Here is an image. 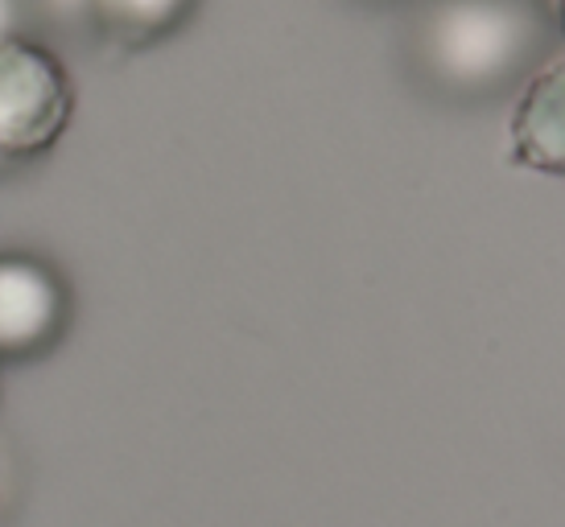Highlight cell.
I'll return each instance as SVG.
<instances>
[{
	"instance_id": "8",
	"label": "cell",
	"mask_w": 565,
	"mask_h": 527,
	"mask_svg": "<svg viewBox=\"0 0 565 527\" xmlns=\"http://www.w3.org/2000/svg\"><path fill=\"white\" fill-rule=\"evenodd\" d=\"M553 17H557V30L565 33V0H553Z\"/></svg>"
},
{
	"instance_id": "1",
	"label": "cell",
	"mask_w": 565,
	"mask_h": 527,
	"mask_svg": "<svg viewBox=\"0 0 565 527\" xmlns=\"http://www.w3.org/2000/svg\"><path fill=\"white\" fill-rule=\"evenodd\" d=\"M545 46V17L533 0H438L417 21L425 78L458 99L512 87Z\"/></svg>"
},
{
	"instance_id": "3",
	"label": "cell",
	"mask_w": 565,
	"mask_h": 527,
	"mask_svg": "<svg viewBox=\"0 0 565 527\" xmlns=\"http://www.w3.org/2000/svg\"><path fill=\"white\" fill-rule=\"evenodd\" d=\"M66 326V284L30 256H0V363L50 351Z\"/></svg>"
},
{
	"instance_id": "2",
	"label": "cell",
	"mask_w": 565,
	"mask_h": 527,
	"mask_svg": "<svg viewBox=\"0 0 565 527\" xmlns=\"http://www.w3.org/2000/svg\"><path fill=\"white\" fill-rule=\"evenodd\" d=\"M75 87L63 58L13 37L0 46V157H38L71 125Z\"/></svg>"
},
{
	"instance_id": "4",
	"label": "cell",
	"mask_w": 565,
	"mask_h": 527,
	"mask_svg": "<svg viewBox=\"0 0 565 527\" xmlns=\"http://www.w3.org/2000/svg\"><path fill=\"white\" fill-rule=\"evenodd\" d=\"M512 157L524 170L565 178V58L536 66L512 108Z\"/></svg>"
},
{
	"instance_id": "7",
	"label": "cell",
	"mask_w": 565,
	"mask_h": 527,
	"mask_svg": "<svg viewBox=\"0 0 565 527\" xmlns=\"http://www.w3.org/2000/svg\"><path fill=\"white\" fill-rule=\"evenodd\" d=\"M46 4L58 17H79V13L92 17V0H46Z\"/></svg>"
},
{
	"instance_id": "6",
	"label": "cell",
	"mask_w": 565,
	"mask_h": 527,
	"mask_svg": "<svg viewBox=\"0 0 565 527\" xmlns=\"http://www.w3.org/2000/svg\"><path fill=\"white\" fill-rule=\"evenodd\" d=\"M21 21H25V0H0V46L21 37Z\"/></svg>"
},
{
	"instance_id": "5",
	"label": "cell",
	"mask_w": 565,
	"mask_h": 527,
	"mask_svg": "<svg viewBox=\"0 0 565 527\" xmlns=\"http://www.w3.org/2000/svg\"><path fill=\"white\" fill-rule=\"evenodd\" d=\"M199 0H92V17L116 42L149 46L158 37H170Z\"/></svg>"
}]
</instances>
